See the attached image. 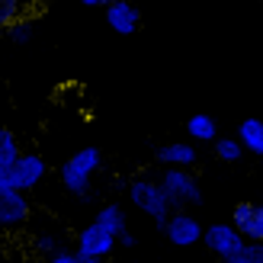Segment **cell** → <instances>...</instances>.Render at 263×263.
<instances>
[{
    "mask_svg": "<svg viewBox=\"0 0 263 263\" xmlns=\"http://www.w3.org/2000/svg\"><path fill=\"white\" fill-rule=\"evenodd\" d=\"M100 164H103L100 148H81L77 154H71L68 161L61 164V183H64V190L74 193V196H87L90 180H93V174L100 170Z\"/></svg>",
    "mask_w": 263,
    "mask_h": 263,
    "instance_id": "6da1fadb",
    "label": "cell"
},
{
    "mask_svg": "<svg viewBox=\"0 0 263 263\" xmlns=\"http://www.w3.org/2000/svg\"><path fill=\"white\" fill-rule=\"evenodd\" d=\"M128 199H132V205H135L138 212L154 218L161 228L167 225V218L174 215V209H170V202H167V196H164L157 180H135L128 186Z\"/></svg>",
    "mask_w": 263,
    "mask_h": 263,
    "instance_id": "7a4b0ae2",
    "label": "cell"
},
{
    "mask_svg": "<svg viewBox=\"0 0 263 263\" xmlns=\"http://www.w3.org/2000/svg\"><path fill=\"white\" fill-rule=\"evenodd\" d=\"M157 183H161L170 209L199 205L202 202V190H199V183H196V177L190 174V170H164Z\"/></svg>",
    "mask_w": 263,
    "mask_h": 263,
    "instance_id": "3957f363",
    "label": "cell"
},
{
    "mask_svg": "<svg viewBox=\"0 0 263 263\" xmlns=\"http://www.w3.org/2000/svg\"><path fill=\"white\" fill-rule=\"evenodd\" d=\"M231 228L247 244H263V202H241L231 212Z\"/></svg>",
    "mask_w": 263,
    "mask_h": 263,
    "instance_id": "277c9868",
    "label": "cell"
},
{
    "mask_svg": "<svg viewBox=\"0 0 263 263\" xmlns=\"http://www.w3.org/2000/svg\"><path fill=\"white\" fill-rule=\"evenodd\" d=\"M10 174H13V190L26 196L29 190H35L39 183H42V177L48 174V164H45V157L26 151V154H20V161L10 167Z\"/></svg>",
    "mask_w": 263,
    "mask_h": 263,
    "instance_id": "5b68a950",
    "label": "cell"
},
{
    "mask_svg": "<svg viewBox=\"0 0 263 263\" xmlns=\"http://www.w3.org/2000/svg\"><path fill=\"white\" fill-rule=\"evenodd\" d=\"M202 231H205V228H202L190 212H174V215L167 218V225H164L167 241L177 244V247H193V244H199V241H202Z\"/></svg>",
    "mask_w": 263,
    "mask_h": 263,
    "instance_id": "8992f818",
    "label": "cell"
},
{
    "mask_svg": "<svg viewBox=\"0 0 263 263\" xmlns=\"http://www.w3.org/2000/svg\"><path fill=\"white\" fill-rule=\"evenodd\" d=\"M202 244H205L215 257L228 260V257H234V254L244 247V238H241V234L234 231L231 225H209V228L202 231Z\"/></svg>",
    "mask_w": 263,
    "mask_h": 263,
    "instance_id": "52a82bcc",
    "label": "cell"
},
{
    "mask_svg": "<svg viewBox=\"0 0 263 263\" xmlns=\"http://www.w3.org/2000/svg\"><path fill=\"white\" fill-rule=\"evenodd\" d=\"M29 218V199L16 190H0V228H20Z\"/></svg>",
    "mask_w": 263,
    "mask_h": 263,
    "instance_id": "ba28073f",
    "label": "cell"
},
{
    "mask_svg": "<svg viewBox=\"0 0 263 263\" xmlns=\"http://www.w3.org/2000/svg\"><path fill=\"white\" fill-rule=\"evenodd\" d=\"M112 247H116V238L106 234L100 225H87L81 234H77V254H81V257L103 260L106 254H112Z\"/></svg>",
    "mask_w": 263,
    "mask_h": 263,
    "instance_id": "9c48e42d",
    "label": "cell"
},
{
    "mask_svg": "<svg viewBox=\"0 0 263 263\" xmlns=\"http://www.w3.org/2000/svg\"><path fill=\"white\" fill-rule=\"evenodd\" d=\"M106 23H109V29L112 32H119V35H132L141 26V13L135 4H128V0H112V4H106Z\"/></svg>",
    "mask_w": 263,
    "mask_h": 263,
    "instance_id": "30bf717a",
    "label": "cell"
},
{
    "mask_svg": "<svg viewBox=\"0 0 263 263\" xmlns=\"http://www.w3.org/2000/svg\"><path fill=\"white\" fill-rule=\"evenodd\" d=\"M196 157H199V151L186 141H174V144L157 148V161L164 164V170H190L196 164Z\"/></svg>",
    "mask_w": 263,
    "mask_h": 263,
    "instance_id": "8fae6325",
    "label": "cell"
},
{
    "mask_svg": "<svg viewBox=\"0 0 263 263\" xmlns=\"http://www.w3.org/2000/svg\"><path fill=\"white\" fill-rule=\"evenodd\" d=\"M238 141H241L244 151L263 157V122L260 119H244L238 125Z\"/></svg>",
    "mask_w": 263,
    "mask_h": 263,
    "instance_id": "7c38bea8",
    "label": "cell"
},
{
    "mask_svg": "<svg viewBox=\"0 0 263 263\" xmlns=\"http://www.w3.org/2000/svg\"><path fill=\"white\" fill-rule=\"evenodd\" d=\"M93 225H100L106 234H112V238H119V234L125 231V212H122V205H116V202L103 205L100 212H97V221H93Z\"/></svg>",
    "mask_w": 263,
    "mask_h": 263,
    "instance_id": "4fadbf2b",
    "label": "cell"
},
{
    "mask_svg": "<svg viewBox=\"0 0 263 263\" xmlns=\"http://www.w3.org/2000/svg\"><path fill=\"white\" fill-rule=\"evenodd\" d=\"M186 132H190V138H193V141H215V132H218V125H215V119H212V116L199 112V116H190Z\"/></svg>",
    "mask_w": 263,
    "mask_h": 263,
    "instance_id": "5bb4252c",
    "label": "cell"
},
{
    "mask_svg": "<svg viewBox=\"0 0 263 263\" xmlns=\"http://www.w3.org/2000/svg\"><path fill=\"white\" fill-rule=\"evenodd\" d=\"M20 138L10 128H0V167H13L20 161Z\"/></svg>",
    "mask_w": 263,
    "mask_h": 263,
    "instance_id": "9a60e30c",
    "label": "cell"
},
{
    "mask_svg": "<svg viewBox=\"0 0 263 263\" xmlns=\"http://www.w3.org/2000/svg\"><path fill=\"white\" fill-rule=\"evenodd\" d=\"M241 141L238 138H215V157L218 161H225V164H234V161H241Z\"/></svg>",
    "mask_w": 263,
    "mask_h": 263,
    "instance_id": "2e32d148",
    "label": "cell"
},
{
    "mask_svg": "<svg viewBox=\"0 0 263 263\" xmlns=\"http://www.w3.org/2000/svg\"><path fill=\"white\" fill-rule=\"evenodd\" d=\"M26 13V4H20V0H0V29H7V26H16Z\"/></svg>",
    "mask_w": 263,
    "mask_h": 263,
    "instance_id": "e0dca14e",
    "label": "cell"
},
{
    "mask_svg": "<svg viewBox=\"0 0 263 263\" xmlns=\"http://www.w3.org/2000/svg\"><path fill=\"white\" fill-rule=\"evenodd\" d=\"M225 263H263V244H247L244 241V247L234 257H228Z\"/></svg>",
    "mask_w": 263,
    "mask_h": 263,
    "instance_id": "ac0fdd59",
    "label": "cell"
},
{
    "mask_svg": "<svg viewBox=\"0 0 263 263\" xmlns=\"http://www.w3.org/2000/svg\"><path fill=\"white\" fill-rule=\"evenodd\" d=\"M35 247H39L42 254H51V257L64 251V247H61V241L55 238V234H39V238H35Z\"/></svg>",
    "mask_w": 263,
    "mask_h": 263,
    "instance_id": "d6986e66",
    "label": "cell"
},
{
    "mask_svg": "<svg viewBox=\"0 0 263 263\" xmlns=\"http://www.w3.org/2000/svg\"><path fill=\"white\" fill-rule=\"evenodd\" d=\"M29 35H32V23L29 20H20L16 26H10V39H13V42H29Z\"/></svg>",
    "mask_w": 263,
    "mask_h": 263,
    "instance_id": "ffe728a7",
    "label": "cell"
},
{
    "mask_svg": "<svg viewBox=\"0 0 263 263\" xmlns=\"http://www.w3.org/2000/svg\"><path fill=\"white\" fill-rule=\"evenodd\" d=\"M0 190H13V174H10V167H0Z\"/></svg>",
    "mask_w": 263,
    "mask_h": 263,
    "instance_id": "44dd1931",
    "label": "cell"
},
{
    "mask_svg": "<svg viewBox=\"0 0 263 263\" xmlns=\"http://www.w3.org/2000/svg\"><path fill=\"white\" fill-rule=\"evenodd\" d=\"M77 260V254H68V251H61V254H55V257H48L45 263H74Z\"/></svg>",
    "mask_w": 263,
    "mask_h": 263,
    "instance_id": "7402d4cb",
    "label": "cell"
},
{
    "mask_svg": "<svg viewBox=\"0 0 263 263\" xmlns=\"http://www.w3.org/2000/svg\"><path fill=\"white\" fill-rule=\"evenodd\" d=\"M116 244H122V247H135V234H132V231H122L119 238H116Z\"/></svg>",
    "mask_w": 263,
    "mask_h": 263,
    "instance_id": "603a6c76",
    "label": "cell"
},
{
    "mask_svg": "<svg viewBox=\"0 0 263 263\" xmlns=\"http://www.w3.org/2000/svg\"><path fill=\"white\" fill-rule=\"evenodd\" d=\"M84 7H87V10H106V4H103V0H84Z\"/></svg>",
    "mask_w": 263,
    "mask_h": 263,
    "instance_id": "cb8c5ba5",
    "label": "cell"
},
{
    "mask_svg": "<svg viewBox=\"0 0 263 263\" xmlns=\"http://www.w3.org/2000/svg\"><path fill=\"white\" fill-rule=\"evenodd\" d=\"M74 263H103V260H93V257H81V254H77V260Z\"/></svg>",
    "mask_w": 263,
    "mask_h": 263,
    "instance_id": "d4e9b609",
    "label": "cell"
}]
</instances>
